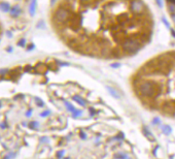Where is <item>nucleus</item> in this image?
<instances>
[{"label":"nucleus","instance_id":"423d86ee","mask_svg":"<svg viewBox=\"0 0 175 159\" xmlns=\"http://www.w3.org/2000/svg\"><path fill=\"white\" fill-rule=\"evenodd\" d=\"M72 99H73L75 102H77V103L79 104V106H84L86 104V101L84 99V98L80 97V96L75 95V96H73V97H72Z\"/></svg>","mask_w":175,"mask_h":159},{"label":"nucleus","instance_id":"4468645a","mask_svg":"<svg viewBox=\"0 0 175 159\" xmlns=\"http://www.w3.org/2000/svg\"><path fill=\"white\" fill-rule=\"evenodd\" d=\"M35 101L37 102V104H38L39 106H45V102L42 101V100L40 99V98H37V97H36V98H35Z\"/></svg>","mask_w":175,"mask_h":159},{"label":"nucleus","instance_id":"6e6552de","mask_svg":"<svg viewBox=\"0 0 175 159\" xmlns=\"http://www.w3.org/2000/svg\"><path fill=\"white\" fill-rule=\"evenodd\" d=\"M142 132H143V134L146 136V138H148V140H154V135H152V133H150V131H148V129L146 127H143L142 128Z\"/></svg>","mask_w":175,"mask_h":159},{"label":"nucleus","instance_id":"a211bd4d","mask_svg":"<svg viewBox=\"0 0 175 159\" xmlns=\"http://www.w3.org/2000/svg\"><path fill=\"white\" fill-rule=\"evenodd\" d=\"M63 155H64V151H60V152H58L57 157H58V158H61Z\"/></svg>","mask_w":175,"mask_h":159},{"label":"nucleus","instance_id":"0eeeda50","mask_svg":"<svg viewBox=\"0 0 175 159\" xmlns=\"http://www.w3.org/2000/svg\"><path fill=\"white\" fill-rule=\"evenodd\" d=\"M36 9V0H31L29 5V13L31 16H34V13H35Z\"/></svg>","mask_w":175,"mask_h":159},{"label":"nucleus","instance_id":"20e7f679","mask_svg":"<svg viewBox=\"0 0 175 159\" xmlns=\"http://www.w3.org/2000/svg\"><path fill=\"white\" fill-rule=\"evenodd\" d=\"M65 106H66V108L69 111V112L72 113V116H73V118H78V117H80L82 115L81 111H79V110H77V108H75L71 103H70V102L65 101Z\"/></svg>","mask_w":175,"mask_h":159},{"label":"nucleus","instance_id":"9b49d317","mask_svg":"<svg viewBox=\"0 0 175 159\" xmlns=\"http://www.w3.org/2000/svg\"><path fill=\"white\" fill-rule=\"evenodd\" d=\"M163 132H164L166 135H169V134L172 132V129H171V127L169 125H165L164 127H163Z\"/></svg>","mask_w":175,"mask_h":159},{"label":"nucleus","instance_id":"412c9836","mask_svg":"<svg viewBox=\"0 0 175 159\" xmlns=\"http://www.w3.org/2000/svg\"><path fill=\"white\" fill-rule=\"evenodd\" d=\"M31 115H32V111L30 110V111H28V112H27V114H26V116L29 117V116H31Z\"/></svg>","mask_w":175,"mask_h":159},{"label":"nucleus","instance_id":"9d476101","mask_svg":"<svg viewBox=\"0 0 175 159\" xmlns=\"http://www.w3.org/2000/svg\"><path fill=\"white\" fill-rule=\"evenodd\" d=\"M116 159H131L130 156H128L127 154H124V153H118V154H116L115 156Z\"/></svg>","mask_w":175,"mask_h":159},{"label":"nucleus","instance_id":"f257e3e1","mask_svg":"<svg viewBox=\"0 0 175 159\" xmlns=\"http://www.w3.org/2000/svg\"><path fill=\"white\" fill-rule=\"evenodd\" d=\"M53 22L70 49L101 59L137 54L150 41L154 27L143 0H61Z\"/></svg>","mask_w":175,"mask_h":159},{"label":"nucleus","instance_id":"1a4fd4ad","mask_svg":"<svg viewBox=\"0 0 175 159\" xmlns=\"http://www.w3.org/2000/svg\"><path fill=\"white\" fill-rule=\"evenodd\" d=\"M0 9L2 11H4V13H7V11H11V6H9V3H0Z\"/></svg>","mask_w":175,"mask_h":159},{"label":"nucleus","instance_id":"f03ea898","mask_svg":"<svg viewBox=\"0 0 175 159\" xmlns=\"http://www.w3.org/2000/svg\"><path fill=\"white\" fill-rule=\"evenodd\" d=\"M132 84L145 104L175 115V51L148 60L136 72Z\"/></svg>","mask_w":175,"mask_h":159},{"label":"nucleus","instance_id":"dca6fc26","mask_svg":"<svg viewBox=\"0 0 175 159\" xmlns=\"http://www.w3.org/2000/svg\"><path fill=\"white\" fill-rule=\"evenodd\" d=\"M25 43H26V41H25V39H21V41H20L19 43H18V45H19V46H22V47H24V46H25Z\"/></svg>","mask_w":175,"mask_h":159},{"label":"nucleus","instance_id":"2eb2a0df","mask_svg":"<svg viewBox=\"0 0 175 159\" xmlns=\"http://www.w3.org/2000/svg\"><path fill=\"white\" fill-rule=\"evenodd\" d=\"M50 115H51V112H50V111H45L43 113L40 114V116L41 117H47V116H50Z\"/></svg>","mask_w":175,"mask_h":159},{"label":"nucleus","instance_id":"aec40b11","mask_svg":"<svg viewBox=\"0 0 175 159\" xmlns=\"http://www.w3.org/2000/svg\"><path fill=\"white\" fill-rule=\"evenodd\" d=\"M6 123H0V127H1V128H5V127H6Z\"/></svg>","mask_w":175,"mask_h":159},{"label":"nucleus","instance_id":"7ed1b4c3","mask_svg":"<svg viewBox=\"0 0 175 159\" xmlns=\"http://www.w3.org/2000/svg\"><path fill=\"white\" fill-rule=\"evenodd\" d=\"M166 9L175 27V0H166Z\"/></svg>","mask_w":175,"mask_h":159},{"label":"nucleus","instance_id":"5701e85b","mask_svg":"<svg viewBox=\"0 0 175 159\" xmlns=\"http://www.w3.org/2000/svg\"><path fill=\"white\" fill-rule=\"evenodd\" d=\"M6 34H7V36H9V38L11 37V32H9V31H7V32H6Z\"/></svg>","mask_w":175,"mask_h":159},{"label":"nucleus","instance_id":"ddd939ff","mask_svg":"<svg viewBox=\"0 0 175 159\" xmlns=\"http://www.w3.org/2000/svg\"><path fill=\"white\" fill-rule=\"evenodd\" d=\"M107 89H108V91L110 92V94H111V95L113 96V97H116V98L120 97V96H118V92H116L114 89H112V88H110V87H108Z\"/></svg>","mask_w":175,"mask_h":159},{"label":"nucleus","instance_id":"f8f14e48","mask_svg":"<svg viewBox=\"0 0 175 159\" xmlns=\"http://www.w3.org/2000/svg\"><path fill=\"white\" fill-rule=\"evenodd\" d=\"M29 127L31 128V129H36V128L39 127V124H38V122H36V121H32V122H30Z\"/></svg>","mask_w":175,"mask_h":159},{"label":"nucleus","instance_id":"f3484780","mask_svg":"<svg viewBox=\"0 0 175 159\" xmlns=\"http://www.w3.org/2000/svg\"><path fill=\"white\" fill-rule=\"evenodd\" d=\"M79 135H80V138H81L82 140H86V133H84V132H82V131H80Z\"/></svg>","mask_w":175,"mask_h":159},{"label":"nucleus","instance_id":"6ab92c4d","mask_svg":"<svg viewBox=\"0 0 175 159\" xmlns=\"http://www.w3.org/2000/svg\"><path fill=\"white\" fill-rule=\"evenodd\" d=\"M95 114H97V113H96V111L95 110H94V108H90V115H91V116H92V115H95Z\"/></svg>","mask_w":175,"mask_h":159},{"label":"nucleus","instance_id":"4be33fe9","mask_svg":"<svg viewBox=\"0 0 175 159\" xmlns=\"http://www.w3.org/2000/svg\"><path fill=\"white\" fill-rule=\"evenodd\" d=\"M7 71V70L6 69H1V70H0V74H3V73H5V72H6Z\"/></svg>","mask_w":175,"mask_h":159},{"label":"nucleus","instance_id":"39448f33","mask_svg":"<svg viewBox=\"0 0 175 159\" xmlns=\"http://www.w3.org/2000/svg\"><path fill=\"white\" fill-rule=\"evenodd\" d=\"M21 13H22V11H21V9H20L19 5H15V6L11 9V15L13 16V17H19Z\"/></svg>","mask_w":175,"mask_h":159}]
</instances>
